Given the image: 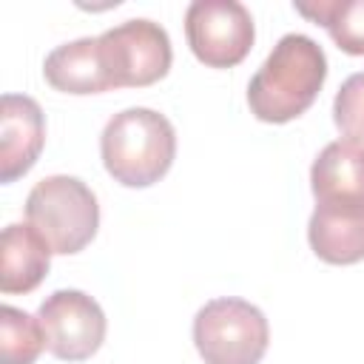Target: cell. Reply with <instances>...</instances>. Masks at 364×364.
Wrapping results in <instances>:
<instances>
[{"instance_id": "6da1fadb", "label": "cell", "mask_w": 364, "mask_h": 364, "mask_svg": "<svg viewBox=\"0 0 364 364\" xmlns=\"http://www.w3.org/2000/svg\"><path fill=\"white\" fill-rule=\"evenodd\" d=\"M327 80L324 48L307 34H284L247 85L250 114L262 122H290L301 117Z\"/></svg>"}, {"instance_id": "7a4b0ae2", "label": "cell", "mask_w": 364, "mask_h": 364, "mask_svg": "<svg viewBox=\"0 0 364 364\" xmlns=\"http://www.w3.org/2000/svg\"><path fill=\"white\" fill-rule=\"evenodd\" d=\"M100 156L114 182L125 188H148L171 171L176 131L171 119L154 108H125L105 122Z\"/></svg>"}, {"instance_id": "3957f363", "label": "cell", "mask_w": 364, "mask_h": 364, "mask_svg": "<svg viewBox=\"0 0 364 364\" xmlns=\"http://www.w3.org/2000/svg\"><path fill=\"white\" fill-rule=\"evenodd\" d=\"M28 225L48 242L51 253H80L100 228V205L94 191L68 173L40 179L26 196Z\"/></svg>"}, {"instance_id": "277c9868", "label": "cell", "mask_w": 364, "mask_h": 364, "mask_svg": "<svg viewBox=\"0 0 364 364\" xmlns=\"http://www.w3.org/2000/svg\"><path fill=\"white\" fill-rule=\"evenodd\" d=\"M193 344L205 364H259L270 344V324L245 299H210L193 316Z\"/></svg>"}, {"instance_id": "5b68a950", "label": "cell", "mask_w": 364, "mask_h": 364, "mask_svg": "<svg viewBox=\"0 0 364 364\" xmlns=\"http://www.w3.org/2000/svg\"><path fill=\"white\" fill-rule=\"evenodd\" d=\"M100 54L114 88H145L159 82L173 60L168 31L145 17L125 20L100 34Z\"/></svg>"}, {"instance_id": "8992f818", "label": "cell", "mask_w": 364, "mask_h": 364, "mask_svg": "<svg viewBox=\"0 0 364 364\" xmlns=\"http://www.w3.org/2000/svg\"><path fill=\"white\" fill-rule=\"evenodd\" d=\"M185 37L202 65L233 68L250 54L256 28L239 0H193L185 11Z\"/></svg>"}, {"instance_id": "52a82bcc", "label": "cell", "mask_w": 364, "mask_h": 364, "mask_svg": "<svg viewBox=\"0 0 364 364\" xmlns=\"http://www.w3.org/2000/svg\"><path fill=\"white\" fill-rule=\"evenodd\" d=\"M46 347L60 361H85L105 341V313L82 290H54L37 310Z\"/></svg>"}, {"instance_id": "ba28073f", "label": "cell", "mask_w": 364, "mask_h": 364, "mask_svg": "<svg viewBox=\"0 0 364 364\" xmlns=\"http://www.w3.org/2000/svg\"><path fill=\"white\" fill-rule=\"evenodd\" d=\"M46 145V117L37 100L3 94L0 100V182L11 185L31 171Z\"/></svg>"}, {"instance_id": "9c48e42d", "label": "cell", "mask_w": 364, "mask_h": 364, "mask_svg": "<svg viewBox=\"0 0 364 364\" xmlns=\"http://www.w3.org/2000/svg\"><path fill=\"white\" fill-rule=\"evenodd\" d=\"M307 242L327 264L364 259V202H316L307 222Z\"/></svg>"}, {"instance_id": "30bf717a", "label": "cell", "mask_w": 364, "mask_h": 364, "mask_svg": "<svg viewBox=\"0 0 364 364\" xmlns=\"http://www.w3.org/2000/svg\"><path fill=\"white\" fill-rule=\"evenodd\" d=\"M43 77L63 94H102L114 88L100 54V37H80L57 46L43 63Z\"/></svg>"}, {"instance_id": "8fae6325", "label": "cell", "mask_w": 364, "mask_h": 364, "mask_svg": "<svg viewBox=\"0 0 364 364\" xmlns=\"http://www.w3.org/2000/svg\"><path fill=\"white\" fill-rule=\"evenodd\" d=\"M51 267V247L31 225H6L0 236V290L31 293Z\"/></svg>"}, {"instance_id": "7c38bea8", "label": "cell", "mask_w": 364, "mask_h": 364, "mask_svg": "<svg viewBox=\"0 0 364 364\" xmlns=\"http://www.w3.org/2000/svg\"><path fill=\"white\" fill-rule=\"evenodd\" d=\"M310 191L316 202H364V142L324 145L310 168Z\"/></svg>"}, {"instance_id": "4fadbf2b", "label": "cell", "mask_w": 364, "mask_h": 364, "mask_svg": "<svg viewBox=\"0 0 364 364\" xmlns=\"http://www.w3.org/2000/svg\"><path fill=\"white\" fill-rule=\"evenodd\" d=\"M293 9L316 26H324L344 54L364 57V0H313L293 3Z\"/></svg>"}, {"instance_id": "5bb4252c", "label": "cell", "mask_w": 364, "mask_h": 364, "mask_svg": "<svg viewBox=\"0 0 364 364\" xmlns=\"http://www.w3.org/2000/svg\"><path fill=\"white\" fill-rule=\"evenodd\" d=\"M46 347V336L37 316L20 307H0V364H34Z\"/></svg>"}, {"instance_id": "9a60e30c", "label": "cell", "mask_w": 364, "mask_h": 364, "mask_svg": "<svg viewBox=\"0 0 364 364\" xmlns=\"http://www.w3.org/2000/svg\"><path fill=\"white\" fill-rule=\"evenodd\" d=\"M333 122L347 139L364 142V71L350 74L341 82L333 100Z\"/></svg>"}]
</instances>
